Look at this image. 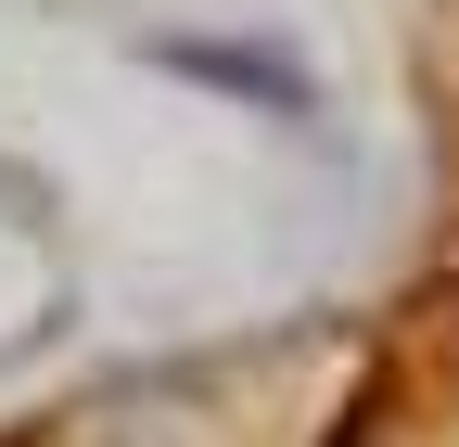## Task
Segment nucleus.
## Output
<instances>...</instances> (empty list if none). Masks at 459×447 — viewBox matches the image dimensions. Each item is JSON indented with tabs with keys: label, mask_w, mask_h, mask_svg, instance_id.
Segmentation results:
<instances>
[{
	"label": "nucleus",
	"mask_w": 459,
	"mask_h": 447,
	"mask_svg": "<svg viewBox=\"0 0 459 447\" xmlns=\"http://www.w3.org/2000/svg\"><path fill=\"white\" fill-rule=\"evenodd\" d=\"M166 65H179V77H230V90H255V102H294V90H307L294 65H268V51H230V39H166Z\"/></svg>",
	"instance_id": "nucleus-1"
}]
</instances>
